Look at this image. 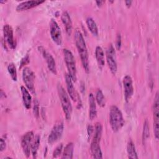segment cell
<instances>
[{
	"instance_id": "obj_32",
	"label": "cell",
	"mask_w": 159,
	"mask_h": 159,
	"mask_svg": "<svg viewBox=\"0 0 159 159\" xmlns=\"http://www.w3.org/2000/svg\"><path fill=\"white\" fill-rule=\"evenodd\" d=\"M29 61V55H26L25 57H24L22 60H21V61H20V65L21 66H20V68H21L23 65L27 64Z\"/></svg>"
},
{
	"instance_id": "obj_4",
	"label": "cell",
	"mask_w": 159,
	"mask_h": 159,
	"mask_svg": "<svg viewBox=\"0 0 159 159\" xmlns=\"http://www.w3.org/2000/svg\"><path fill=\"white\" fill-rule=\"evenodd\" d=\"M57 90L65 118L67 120H69L71 119L72 114V105L70 99V96L61 85H58Z\"/></svg>"
},
{
	"instance_id": "obj_27",
	"label": "cell",
	"mask_w": 159,
	"mask_h": 159,
	"mask_svg": "<svg viewBox=\"0 0 159 159\" xmlns=\"http://www.w3.org/2000/svg\"><path fill=\"white\" fill-rule=\"evenodd\" d=\"M149 135H150V130H149L148 122L147 120H145L143 124V134H142V140L143 143L149 137Z\"/></svg>"
},
{
	"instance_id": "obj_1",
	"label": "cell",
	"mask_w": 159,
	"mask_h": 159,
	"mask_svg": "<svg viewBox=\"0 0 159 159\" xmlns=\"http://www.w3.org/2000/svg\"><path fill=\"white\" fill-rule=\"evenodd\" d=\"M74 39L83 68L86 73H88L89 71L88 52L83 36L81 32L78 29H76L75 32Z\"/></svg>"
},
{
	"instance_id": "obj_6",
	"label": "cell",
	"mask_w": 159,
	"mask_h": 159,
	"mask_svg": "<svg viewBox=\"0 0 159 159\" xmlns=\"http://www.w3.org/2000/svg\"><path fill=\"white\" fill-rule=\"evenodd\" d=\"M49 25L50 34L52 39L57 45H61L62 43V35L60 26L53 19L50 20Z\"/></svg>"
},
{
	"instance_id": "obj_2",
	"label": "cell",
	"mask_w": 159,
	"mask_h": 159,
	"mask_svg": "<svg viewBox=\"0 0 159 159\" xmlns=\"http://www.w3.org/2000/svg\"><path fill=\"white\" fill-rule=\"evenodd\" d=\"M102 133V126L101 123L97 122L94 127V135L90 145L91 155L94 158H102V153L100 147V141Z\"/></svg>"
},
{
	"instance_id": "obj_35",
	"label": "cell",
	"mask_w": 159,
	"mask_h": 159,
	"mask_svg": "<svg viewBox=\"0 0 159 159\" xmlns=\"http://www.w3.org/2000/svg\"><path fill=\"white\" fill-rule=\"evenodd\" d=\"M96 2L98 6L100 7L102 5V4L104 2V1H96Z\"/></svg>"
},
{
	"instance_id": "obj_19",
	"label": "cell",
	"mask_w": 159,
	"mask_h": 159,
	"mask_svg": "<svg viewBox=\"0 0 159 159\" xmlns=\"http://www.w3.org/2000/svg\"><path fill=\"white\" fill-rule=\"evenodd\" d=\"M61 21L65 26L66 32L68 35H70L72 32V22L71 20V17L66 11L63 12L61 16Z\"/></svg>"
},
{
	"instance_id": "obj_29",
	"label": "cell",
	"mask_w": 159,
	"mask_h": 159,
	"mask_svg": "<svg viewBox=\"0 0 159 159\" xmlns=\"http://www.w3.org/2000/svg\"><path fill=\"white\" fill-rule=\"evenodd\" d=\"M34 116L38 117L39 116V103L37 100H35L34 102V109H33Z\"/></svg>"
},
{
	"instance_id": "obj_9",
	"label": "cell",
	"mask_w": 159,
	"mask_h": 159,
	"mask_svg": "<svg viewBox=\"0 0 159 159\" xmlns=\"http://www.w3.org/2000/svg\"><path fill=\"white\" fill-rule=\"evenodd\" d=\"M34 139V134L32 131L26 132L22 137L21 146L25 156L28 158L31 152V146Z\"/></svg>"
},
{
	"instance_id": "obj_5",
	"label": "cell",
	"mask_w": 159,
	"mask_h": 159,
	"mask_svg": "<svg viewBox=\"0 0 159 159\" xmlns=\"http://www.w3.org/2000/svg\"><path fill=\"white\" fill-rule=\"evenodd\" d=\"M64 60L68 70V74L71 78L73 82L76 81V67L75 57L72 52L68 49L65 48L63 50Z\"/></svg>"
},
{
	"instance_id": "obj_21",
	"label": "cell",
	"mask_w": 159,
	"mask_h": 159,
	"mask_svg": "<svg viewBox=\"0 0 159 159\" xmlns=\"http://www.w3.org/2000/svg\"><path fill=\"white\" fill-rule=\"evenodd\" d=\"M74 150V144L72 142L68 143L63 148L61 158H73Z\"/></svg>"
},
{
	"instance_id": "obj_33",
	"label": "cell",
	"mask_w": 159,
	"mask_h": 159,
	"mask_svg": "<svg viewBox=\"0 0 159 159\" xmlns=\"http://www.w3.org/2000/svg\"><path fill=\"white\" fill-rule=\"evenodd\" d=\"M6 148V142L3 139H1L0 140V151L2 152Z\"/></svg>"
},
{
	"instance_id": "obj_8",
	"label": "cell",
	"mask_w": 159,
	"mask_h": 159,
	"mask_svg": "<svg viewBox=\"0 0 159 159\" xmlns=\"http://www.w3.org/2000/svg\"><path fill=\"white\" fill-rule=\"evenodd\" d=\"M64 129V125L62 121H58L53 127L48 137V143L53 144L58 140L63 134Z\"/></svg>"
},
{
	"instance_id": "obj_34",
	"label": "cell",
	"mask_w": 159,
	"mask_h": 159,
	"mask_svg": "<svg viewBox=\"0 0 159 159\" xmlns=\"http://www.w3.org/2000/svg\"><path fill=\"white\" fill-rule=\"evenodd\" d=\"M132 3V1H125V6L127 7H130L131 4Z\"/></svg>"
},
{
	"instance_id": "obj_30",
	"label": "cell",
	"mask_w": 159,
	"mask_h": 159,
	"mask_svg": "<svg viewBox=\"0 0 159 159\" xmlns=\"http://www.w3.org/2000/svg\"><path fill=\"white\" fill-rule=\"evenodd\" d=\"M116 46L117 49L119 50L121 47V36L120 34H118L116 37Z\"/></svg>"
},
{
	"instance_id": "obj_18",
	"label": "cell",
	"mask_w": 159,
	"mask_h": 159,
	"mask_svg": "<svg viewBox=\"0 0 159 159\" xmlns=\"http://www.w3.org/2000/svg\"><path fill=\"white\" fill-rule=\"evenodd\" d=\"M88 102H89V117L91 120H93L97 115L96 104V100L94 95L90 93L88 96Z\"/></svg>"
},
{
	"instance_id": "obj_25",
	"label": "cell",
	"mask_w": 159,
	"mask_h": 159,
	"mask_svg": "<svg viewBox=\"0 0 159 159\" xmlns=\"http://www.w3.org/2000/svg\"><path fill=\"white\" fill-rule=\"evenodd\" d=\"M95 100L97 102L98 104L100 106V107H104L105 106V104H106V101H105V98L102 92V91L99 89H98L96 91V98H95Z\"/></svg>"
},
{
	"instance_id": "obj_26",
	"label": "cell",
	"mask_w": 159,
	"mask_h": 159,
	"mask_svg": "<svg viewBox=\"0 0 159 159\" xmlns=\"http://www.w3.org/2000/svg\"><path fill=\"white\" fill-rule=\"evenodd\" d=\"M7 71L12 78V80L14 81H16L17 80V70L16 67L13 63H11L7 66Z\"/></svg>"
},
{
	"instance_id": "obj_3",
	"label": "cell",
	"mask_w": 159,
	"mask_h": 159,
	"mask_svg": "<svg viewBox=\"0 0 159 159\" xmlns=\"http://www.w3.org/2000/svg\"><path fill=\"white\" fill-rule=\"evenodd\" d=\"M109 122L113 132H118L124 125V119L120 110L116 106H112L109 111Z\"/></svg>"
},
{
	"instance_id": "obj_15",
	"label": "cell",
	"mask_w": 159,
	"mask_h": 159,
	"mask_svg": "<svg viewBox=\"0 0 159 159\" xmlns=\"http://www.w3.org/2000/svg\"><path fill=\"white\" fill-rule=\"evenodd\" d=\"M4 37L11 48L14 49L16 48V41L14 39L13 29L12 27L9 24H6L3 27Z\"/></svg>"
},
{
	"instance_id": "obj_14",
	"label": "cell",
	"mask_w": 159,
	"mask_h": 159,
	"mask_svg": "<svg viewBox=\"0 0 159 159\" xmlns=\"http://www.w3.org/2000/svg\"><path fill=\"white\" fill-rule=\"evenodd\" d=\"M123 86L124 89V97L127 102L132 98L134 93V88L132 78L129 75H125L123 79Z\"/></svg>"
},
{
	"instance_id": "obj_10",
	"label": "cell",
	"mask_w": 159,
	"mask_h": 159,
	"mask_svg": "<svg viewBox=\"0 0 159 159\" xmlns=\"http://www.w3.org/2000/svg\"><path fill=\"white\" fill-rule=\"evenodd\" d=\"M22 80L26 88L31 92L34 91L35 75L32 70L29 67L24 68L22 70Z\"/></svg>"
},
{
	"instance_id": "obj_11",
	"label": "cell",
	"mask_w": 159,
	"mask_h": 159,
	"mask_svg": "<svg viewBox=\"0 0 159 159\" xmlns=\"http://www.w3.org/2000/svg\"><path fill=\"white\" fill-rule=\"evenodd\" d=\"M153 131L157 139L159 135V102L158 93H156L153 102Z\"/></svg>"
},
{
	"instance_id": "obj_17",
	"label": "cell",
	"mask_w": 159,
	"mask_h": 159,
	"mask_svg": "<svg viewBox=\"0 0 159 159\" xmlns=\"http://www.w3.org/2000/svg\"><path fill=\"white\" fill-rule=\"evenodd\" d=\"M20 91L24 106L27 109H29L31 107L32 104V96L29 91V89L25 86H21Z\"/></svg>"
},
{
	"instance_id": "obj_7",
	"label": "cell",
	"mask_w": 159,
	"mask_h": 159,
	"mask_svg": "<svg viewBox=\"0 0 159 159\" xmlns=\"http://www.w3.org/2000/svg\"><path fill=\"white\" fill-rule=\"evenodd\" d=\"M106 60L111 72L116 75L117 70V66L116 58V51L112 44H110L106 51Z\"/></svg>"
},
{
	"instance_id": "obj_24",
	"label": "cell",
	"mask_w": 159,
	"mask_h": 159,
	"mask_svg": "<svg viewBox=\"0 0 159 159\" xmlns=\"http://www.w3.org/2000/svg\"><path fill=\"white\" fill-rule=\"evenodd\" d=\"M40 137L39 135H37L35 137H34V139L31 146V153L34 158H36L38 149L40 145Z\"/></svg>"
},
{
	"instance_id": "obj_16",
	"label": "cell",
	"mask_w": 159,
	"mask_h": 159,
	"mask_svg": "<svg viewBox=\"0 0 159 159\" xmlns=\"http://www.w3.org/2000/svg\"><path fill=\"white\" fill-rule=\"evenodd\" d=\"M44 2L45 1H39V0L24 1L17 5V6L16 7V11L18 12L27 11L28 9H30L33 7H35L39 5H40Z\"/></svg>"
},
{
	"instance_id": "obj_23",
	"label": "cell",
	"mask_w": 159,
	"mask_h": 159,
	"mask_svg": "<svg viewBox=\"0 0 159 159\" xmlns=\"http://www.w3.org/2000/svg\"><path fill=\"white\" fill-rule=\"evenodd\" d=\"M86 25L89 29V30L91 32V33L94 35L97 36L98 35V29L97 27V25L94 20V19L90 17H88L86 19Z\"/></svg>"
},
{
	"instance_id": "obj_28",
	"label": "cell",
	"mask_w": 159,
	"mask_h": 159,
	"mask_svg": "<svg viewBox=\"0 0 159 159\" xmlns=\"http://www.w3.org/2000/svg\"><path fill=\"white\" fill-rule=\"evenodd\" d=\"M62 151H63V145L62 143H60L54 150L53 152V158L58 157L61 154Z\"/></svg>"
},
{
	"instance_id": "obj_22",
	"label": "cell",
	"mask_w": 159,
	"mask_h": 159,
	"mask_svg": "<svg viewBox=\"0 0 159 159\" xmlns=\"http://www.w3.org/2000/svg\"><path fill=\"white\" fill-rule=\"evenodd\" d=\"M127 152L128 157L132 159H137L138 156L135 150V147L132 140H129L127 145Z\"/></svg>"
},
{
	"instance_id": "obj_31",
	"label": "cell",
	"mask_w": 159,
	"mask_h": 159,
	"mask_svg": "<svg viewBox=\"0 0 159 159\" xmlns=\"http://www.w3.org/2000/svg\"><path fill=\"white\" fill-rule=\"evenodd\" d=\"M93 132H94L93 127L92 125H89L88 126V128H87V133H88V139L90 138V137H91V134L93 133Z\"/></svg>"
},
{
	"instance_id": "obj_13",
	"label": "cell",
	"mask_w": 159,
	"mask_h": 159,
	"mask_svg": "<svg viewBox=\"0 0 159 159\" xmlns=\"http://www.w3.org/2000/svg\"><path fill=\"white\" fill-rule=\"evenodd\" d=\"M65 82H66V84L67 91H68V94L69 96L73 101H78V105H80V104H81L80 98L74 87L73 81L71 78L70 76V75L68 73L65 75Z\"/></svg>"
},
{
	"instance_id": "obj_20",
	"label": "cell",
	"mask_w": 159,
	"mask_h": 159,
	"mask_svg": "<svg viewBox=\"0 0 159 159\" xmlns=\"http://www.w3.org/2000/svg\"><path fill=\"white\" fill-rule=\"evenodd\" d=\"M95 57L99 68L102 69L105 63L104 53L102 48L100 46H97L95 50Z\"/></svg>"
},
{
	"instance_id": "obj_12",
	"label": "cell",
	"mask_w": 159,
	"mask_h": 159,
	"mask_svg": "<svg viewBox=\"0 0 159 159\" xmlns=\"http://www.w3.org/2000/svg\"><path fill=\"white\" fill-rule=\"evenodd\" d=\"M38 50L40 52L42 55L43 56V58L45 60L48 70L53 74L57 75V67H56V63H55V61L54 58L43 47H39Z\"/></svg>"
}]
</instances>
